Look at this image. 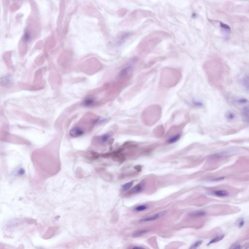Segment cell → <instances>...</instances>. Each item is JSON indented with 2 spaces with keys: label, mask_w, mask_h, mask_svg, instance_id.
<instances>
[{
  "label": "cell",
  "mask_w": 249,
  "mask_h": 249,
  "mask_svg": "<svg viewBox=\"0 0 249 249\" xmlns=\"http://www.w3.org/2000/svg\"><path fill=\"white\" fill-rule=\"evenodd\" d=\"M136 60H137L135 58L131 59V61L125 66L124 68L121 71L119 74V75L121 76H123V75H126L130 71H131V70L132 69L133 65L136 62Z\"/></svg>",
  "instance_id": "1"
},
{
  "label": "cell",
  "mask_w": 249,
  "mask_h": 249,
  "mask_svg": "<svg viewBox=\"0 0 249 249\" xmlns=\"http://www.w3.org/2000/svg\"><path fill=\"white\" fill-rule=\"evenodd\" d=\"M167 213L166 211H164L162 212H160L157 214H154L153 216H150L147 218H144L143 219H141L140 221L141 222H149V221H155L156 219H159L160 218H161L162 217L164 216L165 214Z\"/></svg>",
  "instance_id": "2"
},
{
  "label": "cell",
  "mask_w": 249,
  "mask_h": 249,
  "mask_svg": "<svg viewBox=\"0 0 249 249\" xmlns=\"http://www.w3.org/2000/svg\"><path fill=\"white\" fill-rule=\"evenodd\" d=\"M84 131L82 128L79 127H74L70 131V135L73 137H78L84 134Z\"/></svg>",
  "instance_id": "3"
},
{
  "label": "cell",
  "mask_w": 249,
  "mask_h": 249,
  "mask_svg": "<svg viewBox=\"0 0 249 249\" xmlns=\"http://www.w3.org/2000/svg\"><path fill=\"white\" fill-rule=\"evenodd\" d=\"M143 187L144 184L143 183H141L140 184H138L133 188H132L131 190H130V191L128 193V195H132L139 193L143 190Z\"/></svg>",
  "instance_id": "4"
},
{
  "label": "cell",
  "mask_w": 249,
  "mask_h": 249,
  "mask_svg": "<svg viewBox=\"0 0 249 249\" xmlns=\"http://www.w3.org/2000/svg\"><path fill=\"white\" fill-rule=\"evenodd\" d=\"M130 35V33L129 32H124L123 33H122L121 34L119 35L118 37L116 40V44L118 45L122 44L126 40V39Z\"/></svg>",
  "instance_id": "5"
},
{
  "label": "cell",
  "mask_w": 249,
  "mask_h": 249,
  "mask_svg": "<svg viewBox=\"0 0 249 249\" xmlns=\"http://www.w3.org/2000/svg\"><path fill=\"white\" fill-rule=\"evenodd\" d=\"M212 193L214 195L218 197H226L229 195V193L227 191L223 190H216Z\"/></svg>",
  "instance_id": "6"
},
{
  "label": "cell",
  "mask_w": 249,
  "mask_h": 249,
  "mask_svg": "<svg viewBox=\"0 0 249 249\" xmlns=\"http://www.w3.org/2000/svg\"><path fill=\"white\" fill-rule=\"evenodd\" d=\"M95 103V101L93 98H88L85 100L83 103L84 106L90 107L93 105Z\"/></svg>",
  "instance_id": "7"
},
{
  "label": "cell",
  "mask_w": 249,
  "mask_h": 249,
  "mask_svg": "<svg viewBox=\"0 0 249 249\" xmlns=\"http://www.w3.org/2000/svg\"><path fill=\"white\" fill-rule=\"evenodd\" d=\"M133 183H134L133 181H131L124 184L122 186V190H123V191H124V192L129 190L132 186Z\"/></svg>",
  "instance_id": "8"
},
{
  "label": "cell",
  "mask_w": 249,
  "mask_h": 249,
  "mask_svg": "<svg viewBox=\"0 0 249 249\" xmlns=\"http://www.w3.org/2000/svg\"><path fill=\"white\" fill-rule=\"evenodd\" d=\"M148 231L146 229H143L141 230H138L134 232V233L132 234L133 236L134 237H141L143 236L144 234L146 233Z\"/></svg>",
  "instance_id": "9"
},
{
  "label": "cell",
  "mask_w": 249,
  "mask_h": 249,
  "mask_svg": "<svg viewBox=\"0 0 249 249\" xmlns=\"http://www.w3.org/2000/svg\"><path fill=\"white\" fill-rule=\"evenodd\" d=\"M205 215V212L203 211H196L191 214V216L194 217H203Z\"/></svg>",
  "instance_id": "10"
},
{
  "label": "cell",
  "mask_w": 249,
  "mask_h": 249,
  "mask_svg": "<svg viewBox=\"0 0 249 249\" xmlns=\"http://www.w3.org/2000/svg\"><path fill=\"white\" fill-rule=\"evenodd\" d=\"M224 235H221L220 236H218V237H216L214 238H213V240H211L209 242L208 244V245H209L210 244H213V243H216V242H218V241H221V240H222L224 237Z\"/></svg>",
  "instance_id": "11"
},
{
  "label": "cell",
  "mask_w": 249,
  "mask_h": 249,
  "mask_svg": "<svg viewBox=\"0 0 249 249\" xmlns=\"http://www.w3.org/2000/svg\"><path fill=\"white\" fill-rule=\"evenodd\" d=\"M180 138V135L179 134L176 135L175 136H174L170 138L169 140H168V143H174L175 142H177L179 140Z\"/></svg>",
  "instance_id": "12"
},
{
  "label": "cell",
  "mask_w": 249,
  "mask_h": 249,
  "mask_svg": "<svg viewBox=\"0 0 249 249\" xmlns=\"http://www.w3.org/2000/svg\"><path fill=\"white\" fill-rule=\"evenodd\" d=\"M110 136H111V134L109 133L103 135L101 137H100L101 141L102 143L106 142L108 140H109V138L110 137Z\"/></svg>",
  "instance_id": "13"
},
{
  "label": "cell",
  "mask_w": 249,
  "mask_h": 249,
  "mask_svg": "<svg viewBox=\"0 0 249 249\" xmlns=\"http://www.w3.org/2000/svg\"><path fill=\"white\" fill-rule=\"evenodd\" d=\"M147 208V206L145 205H141L137 206H136L134 210L136 211H138V212H140V211H144L145 210H146V209Z\"/></svg>",
  "instance_id": "14"
},
{
  "label": "cell",
  "mask_w": 249,
  "mask_h": 249,
  "mask_svg": "<svg viewBox=\"0 0 249 249\" xmlns=\"http://www.w3.org/2000/svg\"><path fill=\"white\" fill-rule=\"evenodd\" d=\"M226 117L229 121H233L235 118L236 115L233 112H228L226 114Z\"/></svg>",
  "instance_id": "15"
},
{
  "label": "cell",
  "mask_w": 249,
  "mask_h": 249,
  "mask_svg": "<svg viewBox=\"0 0 249 249\" xmlns=\"http://www.w3.org/2000/svg\"><path fill=\"white\" fill-rule=\"evenodd\" d=\"M221 28H222V29H223L224 32H226V34H227L228 33H229L230 28V27H229L228 25H225L223 24V23H221Z\"/></svg>",
  "instance_id": "16"
},
{
  "label": "cell",
  "mask_w": 249,
  "mask_h": 249,
  "mask_svg": "<svg viewBox=\"0 0 249 249\" xmlns=\"http://www.w3.org/2000/svg\"><path fill=\"white\" fill-rule=\"evenodd\" d=\"M202 241L201 240L198 241L196 242L193 244L191 247H190V249H196L198 247H199L202 244Z\"/></svg>",
  "instance_id": "17"
},
{
  "label": "cell",
  "mask_w": 249,
  "mask_h": 249,
  "mask_svg": "<svg viewBox=\"0 0 249 249\" xmlns=\"http://www.w3.org/2000/svg\"><path fill=\"white\" fill-rule=\"evenodd\" d=\"M30 34L28 32L25 33V34L24 35V37H23L24 41L26 42H28V41L30 40Z\"/></svg>",
  "instance_id": "18"
},
{
  "label": "cell",
  "mask_w": 249,
  "mask_h": 249,
  "mask_svg": "<svg viewBox=\"0 0 249 249\" xmlns=\"http://www.w3.org/2000/svg\"><path fill=\"white\" fill-rule=\"evenodd\" d=\"M241 248V246H240V245L237 244V245H234L232 246L231 248H232V249H240Z\"/></svg>",
  "instance_id": "19"
},
{
  "label": "cell",
  "mask_w": 249,
  "mask_h": 249,
  "mask_svg": "<svg viewBox=\"0 0 249 249\" xmlns=\"http://www.w3.org/2000/svg\"><path fill=\"white\" fill-rule=\"evenodd\" d=\"M224 179V178L223 177H221L218 178H216V179H212L211 180V181H221V180H222Z\"/></svg>",
  "instance_id": "20"
},
{
  "label": "cell",
  "mask_w": 249,
  "mask_h": 249,
  "mask_svg": "<svg viewBox=\"0 0 249 249\" xmlns=\"http://www.w3.org/2000/svg\"><path fill=\"white\" fill-rule=\"evenodd\" d=\"M244 221H243V219H241V220L240 221V222H239V226H240V227H242L243 225H244Z\"/></svg>",
  "instance_id": "21"
},
{
  "label": "cell",
  "mask_w": 249,
  "mask_h": 249,
  "mask_svg": "<svg viewBox=\"0 0 249 249\" xmlns=\"http://www.w3.org/2000/svg\"><path fill=\"white\" fill-rule=\"evenodd\" d=\"M133 248V249H143V247H134Z\"/></svg>",
  "instance_id": "22"
}]
</instances>
